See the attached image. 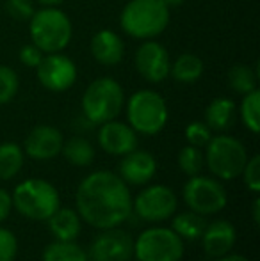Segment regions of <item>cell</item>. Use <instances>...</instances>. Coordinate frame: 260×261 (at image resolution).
I'll use <instances>...</instances> for the list:
<instances>
[{"mask_svg": "<svg viewBox=\"0 0 260 261\" xmlns=\"http://www.w3.org/2000/svg\"><path fill=\"white\" fill-rule=\"evenodd\" d=\"M77 213L97 229L120 227L132 215L130 187L112 171H94L79 183Z\"/></svg>", "mask_w": 260, "mask_h": 261, "instance_id": "cell-1", "label": "cell"}, {"mask_svg": "<svg viewBox=\"0 0 260 261\" xmlns=\"http://www.w3.org/2000/svg\"><path fill=\"white\" fill-rule=\"evenodd\" d=\"M170 7L160 0H130L120 16V25L135 39H153L166 31Z\"/></svg>", "mask_w": 260, "mask_h": 261, "instance_id": "cell-2", "label": "cell"}, {"mask_svg": "<svg viewBox=\"0 0 260 261\" xmlns=\"http://www.w3.org/2000/svg\"><path fill=\"white\" fill-rule=\"evenodd\" d=\"M13 208L31 220H49V217L61 206V196L50 181L41 178L23 179L14 187Z\"/></svg>", "mask_w": 260, "mask_h": 261, "instance_id": "cell-3", "label": "cell"}, {"mask_svg": "<svg viewBox=\"0 0 260 261\" xmlns=\"http://www.w3.org/2000/svg\"><path fill=\"white\" fill-rule=\"evenodd\" d=\"M125 105V93L118 80L111 76L97 79L82 94V116L87 123L98 124L116 119Z\"/></svg>", "mask_w": 260, "mask_h": 261, "instance_id": "cell-4", "label": "cell"}, {"mask_svg": "<svg viewBox=\"0 0 260 261\" xmlns=\"http://www.w3.org/2000/svg\"><path fill=\"white\" fill-rule=\"evenodd\" d=\"M31 39L45 54L63 52L73 36L72 21L57 7H43L34 11L29 20Z\"/></svg>", "mask_w": 260, "mask_h": 261, "instance_id": "cell-5", "label": "cell"}, {"mask_svg": "<svg viewBox=\"0 0 260 261\" xmlns=\"http://www.w3.org/2000/svg\"><path fill=\"white\" fill-rule=\"evenodd\" d=\"M203 158L205 165L214 174V178L223 179V181H232L241 176L250 156L239 139L219 134L216 137L212 135L208 144L205 146Z\"/></svg>", "mask_w": 260, "mask_h": 261, "instance_id": "cell-6", "label": "cell"}, {"mask_svg": "<svg viewBox=\"0 0 260 261\" xmlns=\"http://www.w3.org/2000/svg\"><path fill=\"white\" fill-rule=\"evenodd\" d=\"M166 100L157 91L141 89L127 100V121L135 134L157 135L168 123Z\"/></svg>", "mask_w": 260, "mask_h": 261, "instance_id": "cell-7", "label": "cell"}, {"mask_svg": "<svg viewBox=\"0 0 260 261\" xmlns=\"http://www.w3.org/2000/svg\"><path fill=\"white\" fill-rule=\"evenodd\" d=\"M184 251V240L171 227H146L134 240V256L137 261H180Z\"/></svg>", "mask_w": 260, "mask_h": 261, "instance_id": "cell-8", "label": "cell"}, {"mask_svg": "<svg viewBox=\"0 0 260 261\" xmlns=\"http://www.w3.org/2000/svg\"><path fill=\"white\" fill-rule=\"evenodd\" d=\"M182 197L191 212H196L203 217L219 213L228 204V196L221 181L218 178L201 174L189 176L182 189Z\"/></svg>", "mask_w": 260, "mask_h": 261, "instance_id": "cell-9", "label": "cell"}, {"mask_svg": "<svg viewBox=\"0 0 260 261\" xmlns=\"http://www.w3.org/2000/svg\"><path fill=\"white\" fill-rule=\"evenodd\" d=\"M178 199L173 189L166 185H150L132 201V212L146 222H162L175 215Z\"/></svg>", "mask_w": 260, "mask_h": 261, "instance_id": "cell-10", "label": "cell"}, {"mask_svg": "<svg viewBox=\"0 0 260 261\" xmlns=\"http://www.w3.org/2000/svg\"><path fill=\"white\" fill-rule=\"evenodd\" d=\"M132 256L134 240L130 233L120 227L100 229L87 251L89 261H130Z\"/></svg>", "mask_w": 260, "mask_h": 261, "instance_id": "cell-11", "label": "cell"}, {"mask_svg": "<svg viewBox=\"0 0 260 261\" xmlns=\"http://www.w3.org/2000/svg\"><path fill=\"white\" fill-rule=\"evenodd\" d=\"M36 71H38L39 84L52 93H64L77 80L75 62L61 52L43 55Z\"/></svg>", "mask_w": 260, "mask_h": 261, "instance_id": "cell-12", "label": "cell"}, {"mask_svg": "<svg viewBox=\"0 0 260 261\" xmlns=\"http://www.w3.org/2000/svg\"><path fill=\"white\" fill-rule=\"evenodd\" d=\"M135 68L146 82L159 84L170 76L171 57L160 43L145 39L135 52Z\"/></svg>", "mask_w": 260, "mask_h": 261, "instance_id": "cell-13", "label": "cell"}, {"mask_svg": "<svg viewBox=\"0 0 260 261\" xmlns=\"http://www.w3.org/2000/svg\"><path fill=\"white\" fill-rule=\"evenodd\" d=\"M98 144L107 155L123 156L137 148V134L129 123L111 119L107 123L98 124Z\"/></svg>", "mask_w": 260, "mask_h": 261, "instance_id": "cell-14", "label": "cell"}, {"mask_svg": "<svg viewBox=\"0 0 260 261\" xmlns=\"http://www.w3.org/2000/svg\"><path fill=\"white\" fill-rule=\"evenodd\" d=\"M64 137L61 130L50 124H39L29 132L23 142V153L32 160H52L61 155Z\"/></svg>", "mask_w": 260, "mask_h": 261, "instance_id": "cell-15", "label": "cell"}, {"mask_svg": "<svg viewBox=\"0 0 260 261\" xmlns=\"http://www.w3.org/2000/svg\"><path fill=\"white\" fill-rule=\"evenodd\" d=\"M201 247L208 258H221V256L232 252L237 242V231L232 222L226 219L212 220L205 226L201 233Z\"/></svg>", "mask_w": 260, "mask_h": 261, "instance_id": "cell-16", "label": "cell"}, {"mask_svg": "<svg viewBox=\"0 0 260 261\" xmlns=\"http://www.w3.org/2000/svg\"><path fill=\"white\" fill-rule=\"evenodd\" d=\"M157 172V160L152 153L135 148L134 151L122 156L120 162V178L132 187L146 185Z\"/></svg>", "mask_w": 260, "mask_h": 261, "instance_id": "cell-17", "label": "cell"}, {"mask_svg": "<svg viewBox=\"0 0 260 261\" xmlns=\"http://www.w3.org/2000/svg\"><path fill=\"white\" fill-rule=\"evenodd\" d=\"M91 54L98 64L116 66L123 61L125 55V45L123 39L111 29H102L91 38Z\"/></svg>", "mask_w": 260, "mask_h": 261, "instance_id": "cell-18", "label": "cell"}, {"mask_svg": "<svg viewBox=\"0 0 260 261\" xmlns=\"http://www.w3.org/2000/svg\"><path fill=\"white\" fill-rule=\"evenodd\" d=\"M49 229L56 237V240L72 242L80 234L82 229V219L73 208L59 206L49 217Z\"/></svg>", "mask_w": 260, "mask_h": 261, "instance_id": "cell-19", "label": "cell"}, {"mask_svg": "<svg viewBox=\"0 0 260 261\" xmlns=\"http://www.w3.org/2000/svg\"><path fill=\"white\" fill-rule=\"evenodd\" d=\"M237 107L230 98H216L205 109V124L212 132H226L235 123Z\"/></svg>", "mask_w": 260, "mask_h": 261, "instance_id": "cell-20", "label": "cell"}, {"mask_svg": "<svg viewBox=\"0 0 260 261\" xmlns=\"http://www.w3.org/2000/svg\"><path fill=\"white\" fill-rule=\"evenodd\" d=\"M205 226H207L205 217L189 210V212H182V213L173 215V220H171L170 227L182 238V240L195 242L201 237Z\"/></svg>", "mask_w": 260, "mask_h": 261, "instance_id": "cell-21", "label": "cell"}, {"mask_svg": "<svg viewBox=\"0 0 260 261\" xmlns=\"http://www.w3.org/2000/svg\"><path fill=\"white\" fill-rule=\"evenodd\" d=\"M170 75L177 82L193 84L203 75V61L195 54H182L171 62Z\"/></svg>", "mask_w": 260, "mask_h": 261, "instance_id": "cell-22", "label": "cell"}, {"mask_svg": "<svg viewBox=\"0 0 260 261\" xmlns=\"http://www.w3.org/2000/svg\"><path fill=\"white\" fill-rule=\"evenodd\" d=\"M25 153L16 142H4L0 144V179L9 181L16 178L23 167Z\"/></svg>", "mask_w": 260, "mask_h": 261, "instance_id": "cell-23", "label": "cell"}, {"mask_svg": "<svg viewBox=\"0 0 260 261\" xmlns=\"http://www.w3.org/2000/svg\"><path fill=\"white\" fill-rule=\"evenodd\" d=\"M61 153L75 167H87L94 160L93 144L84 137H72L68 141H64Z\"/></svg>", "mask_w": 260, "mask_h": 261, "instance_id": "cell-24", "label": "cell"}, {"mask_svg": "<svg viewBox=\"0 0 260 261\" xmlns=\"http://www.w3.org/2000/svg\"><path fill=\"white\" fill-rule=\"evenodd\" d=\"M41 261H89V258H87V251L75 244V240H56L45 247Z\"/></svg>", "mask_w": 260, "mask_h": 261, "instance_id": "cell-25", "label": "cell"}, {"mask_svg": "<svg viewBox=\"0 0 260 261\" xmlns=\"http://www.w3.org/2000/svg\"><path fill=\"white\" fill-rule=\"evenodd\" d=\"M257 82H258L257 69H253L251 66L237 64V66H233V68H230L228 86L232 87L235 93H239V94L251 93V91L257 89Z\"/></svg>", "mask_w": 260, "mask_h": 261, "instance_id": "cell-26", "label": "cell"}, {"mask_svg": "<svg viewBox=\"0 0 260 261\" xmlns=\"http://www.w3.org/2000/svg\"><path fill=\"white\" fill-rule=\"evenodd\" d=\"M260 93L258 89L251 91L248 94H243V101L239 107V116L243 124L251 132V134H258L260 132Z\"/></svg>", "mask_w": 260, "mask_h": 261, "instance_id": "cell-27", "label": "cell"}, {"mask_svg": "<svg viewBox=\"0 0 260 261\" xmlns=\"http://www.w3.org/2000/svg\"><path fill=\"white\" fill-rule=\"evenodd\" d=\"M205 164L203 158V151L201 148H196V146H184L178 153V167L184 172L185 176H196L201 172Z\"/></svg>", "mask_w": 260, "mask_h": 261, "instance_id": "cell-28", "label": "cell"}, {"mask_svg": "<svg viewBox=\"0 0 260 261\" xmlns=\"http://www.w3.org/2000/svg\"><path fill=\"white\" fill-rule=\"evenodd\" d=\"M20 89V79L16 71L9 66H0V105L14 100Z\"/></svg>", "mask_w": 260, "mask_h": 261, "instance_id": "cell-29", "label": "cell"}, {"mask_svg": "<svg viewBox=\"0 0 260 261\" xmlns=\"http://www.w3.org/2000/svg\"><path fill=\"white\" fill-rule=\"evenodd\" d=\"M185 139L191 146L205 148L212 139V130L205 124V121H193L185 126Z\"/></svg>", "mask_w": 260, "mask_h": 261, "instance_id": "cell-30", "label": "cell"}, {"mask_svg": "<svg viewBox=\"0 0 260 261\" xmlns=\"http://www.w3.org/2000/svg\"><path fill=\"white\" fill-rule=\"evenodd\" d=\"M241 176L244 178V183H246L250 192H253V194L260 192V156L258 155L248 158Z\"/></svg>", "mask_w": 260, "mask_h": 261, "instance_id": "cell-31", "label": "cell"}, {"mask_svg": "<svg viewBox=\"0 0 260 261\" xmlns=\"http://www.w3.org/2000/svg\"><path fill=\"white\" fill-rule=\"evenodd\" d=\"M18 256V238L7 227L0 226V261H14Z\"/></svg>", "mask_w": 260, "mask_h": 261, "instance_id": "cell-32", "label": "cell"}, {"mask_svg": "<svg viewBox=\"0 0 260 261\" xmlns=\"http://www.w3.org/2000/svg\"><path fill=\"white\" fill-rule=\"evenodd\" d=\"M6 11L13 20L29 21L34 14V6H32V0H7Z\"/></svg>", "mask_w": 260, "mask_h": 261, "instance_id": "cell-33", "label": "cell"}, {"mask_svg": "<svg viewBox=\"0 0 260 261\" xmlns=\"http://www.w3.org/2000/svg\"><path fill=\"white\" fill-rule=\"evenodd\" d=\"M43 55H45V52H43L41 48H38L34 43H31V45H23L20 48V52H18L20 62L23 66H27V68H38V64L41 62Z\"/></svg>", "mask_w": 260, "mask_h": 261, "instance_id": "cell-34", "label": "cell"}, {"mask_svg": "<svg viewBox=\"0 0 260 261\" xmlns=\"http://www.w3.org/2000/svg\"><path fill=\"white\" fill-rule=\"evenodd\" d=\"M11 210H13V199H11V194L6 189L0 187V222L9 217Z\"/></svg>", "mask_w": 260, "mask_h": 261, "instance_id": "cell-35", "label": "cell"}, {"mask_svg": "<svg viewBox=\"0 0 260 261\" xmlns=\"http://www.w3.org/2000/svg\"><path fill=\"white\" fill-rule=\"evenodd\" d=\"M216 261H251V259H248L243 254H232V252H228V254L221 256V258H218Z\"/></svg>", "mask_w": 260, "mask_h": 261, "instance_id": "cell-36", "label": "cell"}, {"mask_svg": "<svg viewBox=\"0 0 260 261\" xmlns=\"http://www.w3.org/2000/svg\"><path fill=\"white\" fill-rule=\"evenodd\" d=\"M251 213H253V222L258 224L260 222V199L255 197L253 199V204H251Z\"/></svg>", "mask_w": 260, "mask_h": 261, "instance_id": "cell-37", "label": "cell"}, {"mask_svg": "<svg viewBox=\"0 0 260 261\" xmlns=\"http://www.w3.org/2000/svg\"><path fill=\"white\" fill-rule=\"evenodd\" d=\"M36 2H39L43 7H57V6H61L64 0H36Z\"/></svg>", "mask_w": 260, "mask_h": 261, "instance_id": "cell-38", "label": "cell"}, {"mask_svg": "<svg viewBox=\"0 0 260 261\" xmlns=\"http://www.w3.org/2000/svg\"><path fill=\"white\" fill-rule=\"evenodd\" d=\"M160 2H162L164 6L170 7V9H171V7H178V6H182V4H184L185 0H160Z\"/></svg>", "mask_w": 260, "mask_h": 261, "instance_id": "cell-39", "label": "cell"}, {"mask_svg": "<svg viewBox=\"0 0 260 261\" xmlns=\"http://www.w3.org/2000/svg\"><path fill=\"white\" fill-rule=\"evenodd\" d=\"M130 261H132V259H130ZM135 261H137V259H135Z\"/></svg>", "mask_w": 260, "mask_h": 261, "instance_id": "cell-40", "label": "cell"}]
</instances>
